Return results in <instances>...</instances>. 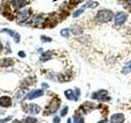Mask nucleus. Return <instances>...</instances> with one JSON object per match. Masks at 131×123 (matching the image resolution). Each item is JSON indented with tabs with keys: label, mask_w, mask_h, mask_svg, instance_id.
Returning <instances> with one entry per match:
<instances>
[{
	"label": "nucleus",
	"mask_w": 131,
	"mask_h": 123,
	"mask_svg": "<svg viewBox=\"0 0 131 123\" xmlns=\"http://www.w3.org/2000/svg\"><path fill=\"white\" fill-rule=\"evenodd\" d=\"M113 13L111 10L102 9L97 12L96 19L100 22H108L112 19Z\"/></svg>",
	"instance_id": "1"
},
{
	"label": "nucleus",
	"mask_w": 131,
	"mask_h": 123,
	"mask_svg": "<svg viewBox=\"0 0 131 123\" xmlns=\"http://www.w3.org/2000/svg\"><path fill=\"white\" fill-rule=\"evenodd\" d=\"M60 104H61V101L57 98H52V101L50 102V104H49L48 106L47 107L46 110H45V112H45V114L49 115V114H51V113L55 112L59 108Z\"/></svg>",
	"instance_id": "2"
},
{
	"label": "nucleus",
	"mask_w": 131,
	"mask_h": 123,
	"mask_svg": "<svg viewBox=\"0 0 131 123\" xmlns=\"http://www.w3.org/2000/svg\"><path fill=\"white\" fill-rule=\"evenodd\" d=\"M127 17H128V15H127L125 12H118L114 19L115 24H116V26H121V25H123L125 22Z\"/></svg>",
	"instance_id": "3"
},
{
	"label": "nucleus",
	"mask_w": 131,
	"mask_h": 123,
	"mask_svg": "<svg viewBox=\"0 0 131 123\" xmlns=\"http://www.w3.org/2000/svg\"><path fill=\"white\" fill-rule=\"evenodd\" d=\"M125 121V116L122 113L113 114L111 117V123H123Z\"/></svg>",
	"instance_id": "4"
},
{
	"label": "nucleus",
	"mask_w": 131,
	"mask_h": 123,
	"mask_svg": "<svg viewBox=\"0 0 131 123\" xmlns=\"http://www.w3.org/2000/svg\"><path fill=\"white\" fill-rule=\"evenodd\" d=\"M40 112V107L36 104H29L26 109V112L30 114H38Z\"/></svg>",
	"instance_id": "5"
},
{
	"label": "nucleus",
	"mask_w": 131,
	"mask_h": 123,
	"mask_svg": "<svg viewBox=\"0 0 131 123\" xmlns=\"http://www.w3.org/2000/svg\"><path fill=\"white\" fill-rule=\"evenodd\" d=\"M43 95V91L42 89H36L33 90V91L30 92L26 96L27 99H33V98H36Z\"/></svg>",
	"instance_id": "6"
},
{
	"label": "nucleus",
	"mask_w": 131,
	"mask_h": 123,
	"mask_svg": "<svg viewBox=\"0 0 131 123\" xmlns=\"http://www.w3.org/2000/svg\"><path fill=\"white\" fill-rule=\"evenodd\" d=\"M30 16V13L29 12L25 10V11H21V12H19L17 13V16H16V19H17L18 22H25L26 20H27Z\"/></svg>",
	"instance_id": "7"
},
{
	"label": "nucleus",
	"mask_w": 131,
	"mask_h": 123,
	"mask_svg": "<svg viewBox=\"0 0 131 123\" xmlns=\"http://www.w3.org/2000/svg\"><path fill=\"white\" fill-rule=\"evenodd\" d=\"M107 94V91H105V90H102V91L99 92H97V93H94L92 94V98H95V99H102V100H105L104 98H106V94Z\"/></svg>",
	"instance_id": "8"
},
{
	"label": "nucleus",
	"mask_w": 131,
	"mask_h": 123,
	"mask_svg": "<svg viewBox=\"0 0 131 123\" xmlns=\"http://www.w3.org/2000/svg\"><path fill=\"white\" fill-rule=\"evenodd\" d=\"M26 5V0H12V6L15 8H21Z\"/></svg>",
	"instance_id": "9"
},
{
	"label": "nucleus",
	"mask_w": 131,
	"mask_h": 123,
	"mask_svg": "<svg viewBox=\"0 0 131 123\" xmlns=\"http://www.w3.org/2000/svg\"><path fill=\"white\" fill-rule=\"evenodd\" d=\"M12 104V100L9 97L4 96L0 98V105L3 107H9Z\"/></svg>",
	"instance_id": "10"
},
{
	"label": "nucleus",
	"mask_w": 131,
	"mask_h": 123,
	"mask_svg": "<svg viewBox=\"0 0 131 123\" xmlns=\"http://www.w3.org/2000/svg\"><path fill=\"white\" fill-rule=\"evenodd\" d=\"M65 95L70 100H74V99L77 100V98H78V96L75 95V93H74L71 89L66 90V91H65Z\"/></svg>",
	"instance_id": "11"
},
{
	"label": "nucleus",
	"mask_w": 131,
	"mask_h": 123,
	"mask_svg": "<svg viewBox=\"0 0 131 123\" xmlns=\"http://www.w3.org/2000/svg\"><path fill=\"white\" fill-rule=\"evenodd\" d=\"M14 61L11 58H3L0 60V66L1 67H10V66L13 65Z\"/></svg>",
	"instance_id": "12"
},
{
	"label": "nucleus",
	"mask_w": 131,
	"mask_h": 123,
	"mask_svg": "<svg viewBox=\"0 0 131 123\" xmlns=\"http://www.w3.org/2000/svg\"><path fill=\"white\" fill-rule=\"evenodd\" d=\"M121 72H122V74H124V75H125V74H129L131 72V60L129 61L128 63L123 67Z\"/></svg>",
	"instance_id": "13"
},
{
	"label": "nucleus",
	"mask_w": 131,
	"mask_h": 123,
	"mask_svg": "<svg viewBox=\"0 0 131 123\" xmlns=\"http://www.w3.org/2000/svg\"><path fill=\"white\" fill-rule=\"evenodd\" d=\"M71 30H72V33L74 35H81L82 33H83V30H82V29L80 28V26H77V25H75V26H73L72 28H71Z\"/></svg>",
	"instance_id": "14"
},
{
	"label": "nucleus",
	"mask_w": 131,
	"mask_h": 123,
	"mask_svg": "<svg viewBox=\"0 0 131 123\" xmlns=\"http://www.w3.org/2000/svg\"><path fill=\"white\" fill-rule=\"evenodd\" d=\"M51 57H52V55H51L50 52H46V53H43V55L40 57V60L42 61H46L49 59H51Z\"/></svg>",
	"instance_id": "15"
},
{
	"label": "nucleus",
	"mask_w": 131,
	"mask_h": 123,
	"mask_svg": "<svg viewBox=\"0 0 131 123\" xmlns=\"http://www.w3.org/2000/svg\"><path fill=\"white\" fill-rule=\"evenodd\" d=\"M98 5V3L95 2V1H93V0H89V1L84 4V7H96Z\"/></svg>",
	"instance_id": "16"
},
{
	"label": "nucleus",
	"mask_w": 131,
	"mask_h": 123,
	"mask_svg": "<svg viewBox=\"0 0 131 123\" xmlns=\"http://www.w3.org/2000/svg\"><path fill=\"white\" fill-rule=\"evenodd\" d=\"M84 9H85V7L83 6L82 7L79 8V9H77L75 12H74V13H73V17H78L80 15H81L83 12H84Z\"/></svg>",
	"instance_id": "17"
},
{
	"label": "nucleus",
	"mask_w": 131,
	"mask_h": 123,
	"mask_svg": "<svg viewBox=\"0 0 131 123\" xmlns=\"http://www.w3.org/2000/svg\"><path fill=\"white\" fill-rule=\"evenodd\" d=\"M37 119L34 117H26L21 121V123H36Z\"/></svg>",
	"instance_id": "18"
},
{
	"label": "nucleus",
	"mask_w": 131,
	"mask_h": 123,
	"mask_svg": "<svg viewBox=\"0 0 131 123\" xmlns=\"http://www.w3.org/2000/svg\"><path fill=\"white\" fill-rule=\"evenodd\" d=\"M61 36L67 38V37H69V35H70V30L67 28L63 29V30H61Z\"/></svg>",
	"instance_id": "19"
},
{
	"label": "nucleus",
	"mask_w": 131,
	"mask_h": 123,
	"mask_svg": "<svg viewBox=\"0 0 131 123\" xmlns=\"http://www.w3.org/2000/svg\"><path fill=\"white\" fill-rule=\"evenodd\" d=\"M74 120H75V123H84V118L80 117V115H75V117H74Z\"/></svg>",
	"instance_id": "20"
},
{
	"label": "nucleus",
	"mask_w": 131,
	"mask_h": 123,
	"mask_svg": "<svg viewBox=\"0 0 131 123\" xmlns=\"http://www.w3.org/2000/svg\"><path fill=\"white\" fill-rule=\"evenodd\" d=\"M41 39H42L43 42H51L52 41V39L50 38V37H47V36H44V35L41 36Z\"/></svg>",
	"instance_id": "21"
},
{
	"label": "nucleus",
	"mask_w": 131,
	"mask_h": 123,
	"mask_svg": "<svg viewBox=\"0 0 131 123\" xmlns=\"http://www.w3.org/2000/svg\"><path fill=\"white\" fill-rule=\"evenodd\" d=\"M67 112H68V107H65L62 109V111L61 112V117H65L67 114Z\"/></svg>",
	"instance_id": "22"
},
{
	"label": "nucleus",
	"mask_w": 131,
	"mask_h": 123,
	"mask_svg": "<svg viewBox=\"0 0 131 123\" xmlns=\"http://www.w3.org/2000/svg\"><path fill=\"white\" fill-rule=\"evenodd\" d=\"M13 38H14L15 42H16V43H18L19 41H20V35L18 34V33H15V35H14V36H13Z\"/></svg>",
	"instance_id": "23"
},
{
	"label": "nucleus",
	"mask_w": 131,
	"mask_h": 123,
	"mask_svg": "<svg viewBox=\"0 0 131 123\" xmlns=\"http://www.w3.org/2000/svg\"><path fill=\"white\" fill-rule=\"evenodd\" d=\"M3 31H5V32H7L8 34H9V35H10L11 36H12V37L14 36L15 33H16V32H14L13 30H9V29H3Z\"/></svg>",
	"instance_id": "24"
},
{
	"label": "nucleus",
	"mask_w": 131,
	"mask_h": 123,
	"mask_svg": "<svg viewBox=\"0 0 131 123\" xmlns=\"http://www.w3.org/2000/svg\"><path fill=\"white\" fill-rule=\"evenodd\" d=\"M12 119V117H7V118H4V119H2V120H0V123H5L8 121H10Z\"/></svg>",
	"instance_id": "25"
},
{
	"label": "nucleus",
	"mask_w": 131,
	"mask_h": 123,
	"mask_svg": "<svg viewBox=\"0 0 131 123\" xmlns=\"http://www.w3.org/2000/svg\"><path fill=\"white\" fill-rule=\"evenodd\" d=\"M60 121L61 120H60V118L58 117H55L54 119H53V122H54V123H59Z\"/></svg>",
	"instance_id": "26"
},
{
	"label": "nucleus",
	"mask_w": 131,
	"mask_h": 123,
	"mask_svg": "<svg viewBox=\"0 0 131 123\" xmlns=\"http://www.w3.org/2000/svg\"><path fill=\"white\" fill-rule=\"evenodd\" d=\"M18 55H19L20 57H26V53H25L23 51H20V52L18 53Z\"/></svg>",
	"instance_id": "27"
},
{
	"label": "nucleus",
	"mask_w": 131,
	"mask_h": 123,
	"mask_svg": "<svg viewBox=\"0 0 131 123\" xmlns=\"http://www.w3.org/2000/svg\"><path fill=\"white\" fill-rule=\"evenodd\" d=\"M97 123H106V120H102V121H100L99 122H97Z\"/></svg>",
	"instance_id": "28"
},
{
	"label": "nucleus",
	"mask_w": 131,
	"mask_h": 123,
	"mask_svg": "<svg viewBox=\"0 0 131 123\" xmlns=\"http://www.w3.org/2000/svg\"><path fill=\"white\" fill-rule=\"evenodd\" d=\"M75 3H79V2H82V1H84V0H74Z\"/></svg>",
	"instance_id": "29"
},
{
	"label": "nucleus",
	"mask_w": 131,
	"mask_h": 123,
	"mask_svg": "<svg viewBox=\"0 0 131 123\" xmlns=\"http://www.w3.org/2000/svg\"><path fill=\"white\" fill-rule=\"evenodd\" d=\"M12 123H20V122L19 121H17V120H15V121H14L13 122H12Z\"/></svg>",
	"instance_id": "30"
},
{
	"label": "nucleus",
	"mask_w": 131,
	"mask_h": 123,
	"mask_svg": "<svg viewBox=\"0 0 131 123\" xmlns=\"http://www.w3.org/2000/svg\"><path fill=\"white\" fill-rule=\"evenodd\" d=\"M67 123H71V119H68Z\"/></svg>",
	"instance_id": "31"
},
{
	"label": "nucleus",
	"mask_w": 131,
	"mask_h": 123,
	"mask_svg": "<svg viewBox=\"0 0 131 123\" xmlns=\"http://www.w3.org/2000/svg\"><path fill=\"white\" fill-rule=\"evenodd\" d=\"M130 3H131V0H130Z\"/></svg>",
	"instance_id": "32"
}]
</instances>
